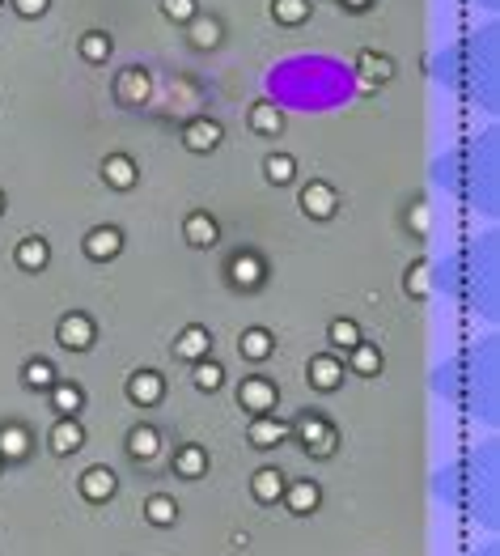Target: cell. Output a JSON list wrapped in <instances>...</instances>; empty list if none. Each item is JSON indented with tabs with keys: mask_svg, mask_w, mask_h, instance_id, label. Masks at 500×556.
Wrapping results in <instances>:
<instances>
[{
	"mask_svg": "<svg viewBox=\"0 0 500 556\" xmlns=\"http://www.w3.org/2000/svg\"><path fill=\"white\" fill-rule=\"evenodd\" d=\"M297 442L305 446V455L314 458H331L335 455V442H340V433H335V425H331L322 412H301V420L293 425Z\"/></svg>",
	"mask_w": 500,
	"mask_h": 556,
	"instance_id": "6da1fadb",
	"label": "cell"
},
{
	"mask_svg": "<svg viewBox=\"0 0 500 556\" xmlns=\"http://www.w3.org/2000/svg\"><path fill=\"white\" fill-rule=\"evenodd\" d=\"M238 404H242L250 417H268V412H276V404H281V386L271 383V378H263V374L242 378V386H238Z\"/></svg>",
	"mask_w": 500,
	"mask_h": 556,
	"instance_id": "7a4b0ae2",
	"label": "cell"
},
{
	"mask_svg": "<svg viewBox=\"0 0 500 556\" xmlns=\"http://www.w3.org/2000/svg\"><path fill=\"white\" fill-rule=\"evenodd\" d=\"M56 340H60L68 353H86V348H94V340H98V323L89 319L86 310H73V314H64L60 319Z\"/></svg>",
	"mask_w": 500,
	"mask_h": 556,
	"instance_id": "3957f363",
	"label": "cell"
},
{
	"mask_svg": "<svg viewBox=\"0 0 500 556\" xmlns=\"http://www.w3.org/2000/svg\"><path fill=\"white\" fill-rule=\"evenodd\" d=\"M335 209H340V191L331 183H322V179H310V183L301 187V212L305 217H314V221H327V217H335Z\"/></svg>",
	"mask_w": 500,
	"mask_h": 556,
	"instance_id": "277c9868",
	"label": "cell"
},
{
	"mask_svg": "<svg viewBox=\"0 0 500 556\" xmlns=\"http://www.w3.org/2000/svg\"><path fill=\"white\" fill-rule=\"evenodd\" d=\"M128 399H132L136 408H158L161 399H166V378L158 370H136L128 378Z\"/></svg>",
	"mask_w": 500,
	"mask_h": 556,
	"instance_id": "5b68a950",
	"label": "cell"
},
{
	"mask_svg": "<svg viewBox=\"0 0 500 556\" xmlns=\"http://www.w3.org/2000/svg\"><path fill=\"white\" fill-rule=\"evenodd\" d=\"M293 438V425H284L276 417H250V429H246V442L255 450H276L281 442Z\"/></svg>",
	"mask_w": 500,
	"mask_h": 556,
	"instance_id": "8992f818",
	"label": "cell"
},
{
	"mask_svg": "<svg viewBox=\"0 0 500 556\" xmlns=\"http://www.w3.org/2000/svg\"><path fill=\"white\" fill-rule=\"evenodd\" d=\"M148 94H153V77H148L145 68H123V73L115 77V98H119L123 107H145Z\"/></svg>",
	"mask_w": 500,
	"mask_h": 556,
	"instance_id": "52a82bcc",
	"label": "cell"
},
{
	"mask_svg": "<svg viewBox=\"0 0 500 556\" xmlns=\"http://www.w3.org/2000/svg\"><path fill=\"white\" fill-rule=\"evenodd\" d=\"M81 251H86V255H89L94 263H110V260H119L123 234L115 230V225H98V230H89V234H86Z\"/></svg>",
	"mask_w": 500,
	"mask_h": 556,
	"instance_id": "ba28073f",
	"label": "cell"
},
{
	"mask_svg": "<svg viewBox=\"0 0 500 556\" xmlns=\"http://www.w3.org/2000/svg\"><path fill=\"white\" fill-rule=\"evenodd\" d=\"M51 455H60V458H68V455H77L81 446H86V425L77 417H60L56 425H51Z\"/></svg>",
	"mask_w": 500,
	"mask_h": 556,
	"instance_id": "9c48e42d",
	"label": "cell"
},
{
	"mask_svg": "<svg viewBox=\"0 0 500 556\" xmlns=\"http://www.w3.org/2000/svg\"><path fill=\"white\" fill-rule=\"evenodd\" d=\"M305 378H310L314 391H335V386L343 383V361L335 357V353H318V357H310V366H305Z\"/></svg>",
	"mask_w": 500,
	"mask_h": 556,
	"instance_id": "30bf717a",
	"label": "cell"
},
{
	"mask_svg": "<svg viewBox=\"0 0 500 556\" xmlns=\"http://www.w3.org/2000/svg\"><path fill=\"white\" fill-rule=\"evenodd\" d=\"M220 140H225V128H220L217 119H208V115H199V119H191V124L183 128V145L191 149V153H212Z\"/></svg>",
	"mask_w": 500,
	"mask_h": 556,
	"instance_id": "8fae6325",
	"label": "cell"
},
{
	"mask_svg": "<svg viewBox=\"0 0 500 556\" xmlns=\"http://www.w3.org/2000/svg\"><path fill=\"white\" fill-rule=\"evenodd\" d=\"M81 497L86 501H94V506H102V501H110V497L119 493V476L110 468H89V471H81Z\"/></svg>",
	"mask_w": 500,
	"mask_h": 556,
	"instance_id": "7c38bea8",
	"label": "cell"
},
{
	"mask_svg": "<svg viewBox=\"0 0 500 556\" xmlns=\"http://www.w3.org/2000/svg\"><path fill=\"white\" fill-rule=\"evenodd\" d=\"M230 276L238 289H259V284L268 281V268H263V260H259L255 251H238L230 260Z\"/></svg>",
	"mask_w": 500,
	"mask_h": 556,
	"instance_id": "4fadbf2b",
	"label": "cell"
},
{
	"mask_svg": "<svg viewBox=\"0 0 500 556\" xmlns=\"http://www.w3.org/2000/svg\"><path fill=\"white\" fill-rule=\"evenodd\" d=\"M174 353L196 366V361H204L208 353H212V332H208V327H199V323H191V327H183V332H179V340H174Z\"/></svg>",
	"mask_w": 500,
	"mask_h": 556,
	"instance_id": "5bb4252c",
	"label": "cell"
},
{
	"mask_svg": "<svg viewBox=\"0 0 500 556\" xmlns=\"http://www.w3.org/2000/svg\"><path fill=\"white\" fill-rule=\"evenodd\" d=\"M187 38H191V47L212 51V47H220L225 26H220V17H212V13H196V17L187 22Z\"/></svg>",
	"mask_w": 500,
	"mask_h": 556,
	"instance_id": "9a60e30c",
	"label": "cell"
},
{
	"mask_svg": "<svg viewBox=\"0 0 500 556\" xmlns=\"http://www.w3.org/2000/svg\"><path fill=\"white\" fill-rule=\"evenodd\" d=\"M284 506L293 510V514H314L318 506H322V489H318L314 480H297V484H284V497H281Z\"/></svg>",
	"mask_w": 500,
	"mask_h": 556,
	"instance_id": "2e32d148",
	"label": "cell"
},
{
	"mask_svg": "<svg viewBox=\"0 0 500 556\" xmlns=\"http://www.w3.org/2000/svg\"><path fill=\"white\" fill-rule=\"evenodd\" d=\"M26 455H30V429L17 425V420H5L0 425V458L5 463H22Z\"/></svg>",
	"mask_w": 500,
	"mask_h": 556,
	"instance_id": "e0dca14e",
	"label": "cell"
},
{
	"mask_svg": "<svg viewBox=\"0 0 500 556\" xmlns=\"http://www.w3.org/2000/svg\"><path fill=\"white\" fill-rule=\"evenodd\" d=\"M183 238H187V247H217V238H220V225L212 221V212H191L183 221Z\"/></svg>",
	"mask_w": 500,
	"mask_h": 556,
	"instance_id": "ac0fdd59",
	"label": "cell"
},
{
	"mask_svg": "<svg viewBox=\"0 0 500 556\" xmlns=\"http://www.w3.org/2000/svg\"><path fill=\"white\" fill-rule=\"evenodd\" d=\"M250 493H255L259 506H276L284 497V471L281 468H259L250 476Z\"/></svg>",
	"mask_w": 500,
	"mask_h": 556,
	"instance_id": "d6986e66",
	"label": "cell"
},
{
	"mask_svg": "<svg viewBox=\"0 0 500 556\" xmlns=\"http://www.w3.org/2000/svg\"><path fill=\"white\" fill-rule=\"evenodd\" d=\"M102 179H107V187H115V191H132L136 161L128 158V153H110V158H102Z\"/></svg>",
	"mask_w": 500,
	"mask_h": 556,
	"instance_id": "ffe728a7",
	"label": "cell"
},
{
	"mask_svg": "<svg viewBox=\"0 0 500 556\" xmlns=\"http://www.w3.org/2000/svg\"><path fill=\"white\" fill-rule=\"evenodd\" d=\"M208 471V450L196 442H187L174 450V476H183V480H199Z\"/></svg>",
	"mask_w": 500,
	"mask_h": 556,
	"instance_id": "44dd1931",
	"label": "cell"
},
{
	"mask_svg": "<svg viewBox=\"0 0 500 556\" xmlns=\"http://www.w3.org/2000/svg\"><path fill=\"white\" fill-rule=\"evenodd\" d=\"M13 260H17V268H26V273H43V268L51 263L47 238H22L17 251H13Z\"/></svg>",
	"mask_w": 500,
	"mask_h": 556,
	"instance_id": "7402d4cb",
	"label": "cell"
},
{
	"mask_svg": "<svg viewBox=\"0 0 500 556\" xmlns=\"http://www.w3.org/2000/svg\"><path fill=\"white\" fill-rule=\"evenodd\" d=\"M271 348H276V340H271L268 327H250V332L238 335V353H242L246 361H268Z\"/></svg>",
	"mask_w": 500,
	"mask_h": 556,
	"instance_id": "603a6c76",
	"label": "cell"
},
{
	"mask_svg": "<svg viewBox=\"0 0 500 556\" xmlns=\"http://www.w3.org/2000/svg\"><path fill=\"white\" fill-rule=\"evenodd\" d=\"M356 68H361V86L373 89V81H391L394 77V64L386 60V56H378V51H361V60H356Z\"/></svg>",
	"mask_w": 500,
	"mask_h": 556,
	"instance_id": "cb8c5ba5",
	"label": "cell"
},
{
	"mask_svg": "<svg viewBox=\"0 0 500 556\" xmlns=\"http://www.w3.org/2000/svg\"><path fill=\"white\" fill-rule=\"evenodd\" d=\"M51 408H56V417H77L86 408V391L77 383H56L51 386Z\"/></svg>",
	"mask_w": 500,
	"mask_h": 556,
	"instance_id": "d4e9b609",
	"label": "cell"
},
{
	"mask_svg": "<svg viewBox=\"0 0 500 556\" xmlns=\"http://www.w3.org/2000/svg\"><path fill=\"white\" fill-rule=\"evenodd\" d=\"M348 366H352V374H361V378H373V374H382V366H386V357H382L378 345H361L348 353Z\"/></svg>",
	"mask_w": 500,
	"mask_h": 556,
	"instance_id": "484cf974",
	"label": "cell"
},
{
	"mask_svg": "<svg viewBox=\"0 0 500 556\" xmlns=\"http://www.w3.org/2000/svg\"><path fill=\"white\" fill-rule=\"evenodd\" d=\"M161 450V438H158V429H153V425H136L132 433H128V455L132 458H153Z\"/></svg>",
	"mask_w": 500,
	"mask_h": 556,
	"instance_id": "4316f807",
	"label": "cell"
},
{
	"mask_svg": "<svg viewBox=\"0 0 500 556\" xmlns=\"http://www.w3.org/2000/svg\"><path fill=\"white\" fill-rule=\"evenodd\" d=\"M250 128H255L259 137H281L284 132V115L271 107V102H255L250 107Z\"/></svg>",
	"mask_w": 500,
	"mask_h": 556,
	"instance_id": "83f0119b",
	"label": "cell"
},
{
	"mask_svg": "<svg viewBox=\"0 0 500 556\" xmlns=\"http://www.w3.org/2000/svg\"><path fill=\"white\" fill-rule=\"evenodd\" d=\"M81 60L86 64H107L110 60V51H115V43H110L107 30H89V35H81Z\"/></svg>",
	"mask_w": 500,
	"mask_h": 556,
	"instance_id": "f1b7e54d",
	"label": "cell"
},
{
	"mask_svg": "<svg viewBox=\"0 0 500 556\" xmlns=\"http://www.w3.org/2000/svg\"><path fill=\"white\" fill-rule=\"evenodd\" d=\"M145 519L153 522V527H174V522H179V501L166 493H153L145 501Z\"/></svg>",
	"mask_w": 500,
	"mask_h": 556,
	"instance_id": "f546056e",
	"label": "cell"
},
{
	"mask_svg": "<svg viewBox=\"0 0 500 556\" xmlns=\"http://www.w3.org/2000/svg\"><path fill=\"white\" fill-rule=\"evenodd\" d=\"M22 383L30 386V391H51V386H56V366H51L47 357H35V361H26V370H22Z\"/></svg>",
	"mask_w": 500,
	"mask_h": 556,
	"instance_id": "4dcf8cb0",
	"label": "cell"
},
{
	"mask_svg": "<svg viewBox=\"0 0 500 556\" xmlns=\"http://www.w3.org/2000/svg\"><path fill=\"white\" fill-rule=\"evenodd\" d=\"M310 0H271V17L281 26H305L310 22Z\"/></svg>",
	"mask_w": 500,
	"mask_h": 556,
	"instance_id": "1f68e13d",
	"label": "cell"
},
{
	"mask_svg": "<svg viewBox=\"0 0 500 556\" xmlns=\"http://www.w3.org/2000/svg\"><path fill=\"white\" fill-rule=\"evenodd\" d=\"M191 383L199 386V391H220V383H225V366L220 361H212V357H204V361H196V374H191Z\"/></svg>",
	"mask_w": 500,
	"mask_h": 556,
	"instance_id": "d6a6232c",
	"label": "cell"
},
{
	"mask_svg": "<svg viewBox=\"0 0 500 556\" xmlns=\"http://www.w3.org/2000/svg\"><path fill=\"white\" fill-rule=\"evenodd\" d=\"M428 263L424 260H415L412 268H407V276H403V289H407V297H415V302H424L428 289H433V281H428Z\"/></svg>",
	"mask_w": 500,
	"mask_h": 556,
	"instance_id": "836d02e7",
	"label": "cell"
},
{
	"mask_svg": "<svg viewBox=\"0 0 500 556\" xmlns=\"http://www.w3.org/2000/svg\"><path fill=\"white\" fill-rule=\"evenodd\" d=\"M263 174H268V183L284 187V183H293V174H297V161L289 158V153H271V158L263 161Z\"/></svg>",
	"mask_w": 500,
	"mask_h": 556,
	"instance_id": "e575fe53",
	"label": "cell"
},
{
	"mask_svg": "<svg viewBox=\"0 0 500 556\" xmlns=\"http://www.w3.org/2000/svg\"><path fill=\"white\" fill-rule=\"evenodd\" d=\"M331 345H335V348H343V353H352V348L356 345H361V327H356V323L352 319H335V323H331Z\"/></svg>",
	"mask_w": 500,
	"mask_h": 556,
	"instance_id": "d590c367",
	"label": "cell"
},
{
	"mask_svg": "<svg viewBox=\"0 0 500 556\" xmlns=\"http://www.w3.org/2000/svg\"><path fill=\"white\" fill-rule=\"evenodd\" d=\"M196 0H161V13L170 17V22H191L196 17Z\"/></svg>",
	"mask_w": 500,
	"mask_h": 556,
	"instance_id": "8d00e7d4",
	"label": "cell"
},
{
	"mask_svg": "<svg viewBox=\"0 0 500 556\" xmlns=\"http://www.w3.org/2000/svg\"><path fill=\"white\" fill-rule=\"evenodd\" d=\"M13 9L22 13V17H43L51 9V0H13Z\"/></svg>",
	"mask_w": 500,
	"mask_h": 556,
	"instance_id": "74e56055",
	"label": "cell"
},
{
	"mask_svg": "<svg viewBox=\"0 0 500 556\" xmlns=\"http://www.w3.org/2000/svg\"><path fill=\"white\" fill-rule=\"evenodd\" d=\"M407 221H412V230H415V234H428V204H415Z\"/></svg>",
	"mask_w": 500,
	"mask_h": 556,
	"instance_id": "f35d334b",
	"label": "cell"
},
{
	"mask_svg": "<svg viewBox=\"0 0 500 556\" xmlns=\"http://www.w3.org/2000/svg\"><path fill=\"white\" fill-rule=\"evenodd\" d=\"M343 5H348V9H352V13H365L369 5H373V0H343Z\"/></svg>",
	"mask_w": 500,
	"mask_h": 556,
	"instance_id": "ab89813d",
	"label": "cell"
},
{
	"mask_svg": "<svg viewBox=\"0 0 500 556\" xmlns=\"http://www.w3.org/2000/svg\"><path fill=\"white\" fill-rule=\"evenodd\" d=\"M0 212H5V191H0Z\"/></svg>",
	"mask_w": 500,
	"mask_h": 556,
	"instance_id": "60d3db41",
	"label": "cell"
},
{
	"mask_svg": "<svg viewBox=\"0 0 500 556\" xmlns=\"http://www.w3.org/2000/svg\"><path fill=\"white\" fill-rule=\"evenodd\" d=\"M0 471H5V458H0Z\"/></svg>",
	"mask_w": 500,
	"mask_h": 556,
	"instance_id": "b9f144b4",
	"label": "cell"
},
{
	"mask_svg": "<svg viewBox=\"0 0 500 556\" xmlns=\"http://www.w3.org/2000/svg\"><path fill=\"white\" fill-rule=\"evenodd\" d=\"M0 5H5V0H0Z\"/></svg>",
	"mask_w": 500,
	"mask_h": 556,
	"instance_id": "7bdbcfd3",
	"label": "cell"
}]
</instances>
